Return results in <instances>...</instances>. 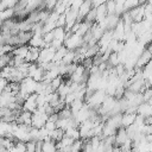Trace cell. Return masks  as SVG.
Returning a JSON list of instances; mask_svg holds the SVG:
<instances>
[{
  "instance_id": "cell-1",
  "label": "cell",
  "mask_w": 152,
  "mask_h": 152,
  "mask_svg": "<svg viewBox=\"0 0 152 152\" xmlns=\"http://www.w3.org/2000/svg\"><path fill=\"white\" fill-rule=\"evenodd\" d=\"M83 44V38L76 33H72L70 31H66L65 39L63 42V45L66 48V50H72L75 51L77 48H80Z\"/></svg>"
},
{
  "instance_id": "cell-2",
  "label": "cell",
  "mask_w": 152,
  "mask_h": 152,
  "mask_svg": "<svg viewBox=\"0 0 152 152\" xmlns=\"http://www.w3.org/2000/svg\"><path fill=\"white\" fill-rule=\"evenodd\" d=\"M151 50H150V44L146 45V48L142 50V52L138 56L134 69H142L148 62H151Z\"/></svg>"
},
{
  "instance_id": "cell-3",
  "label": "cell",
  "mask_w": 152,
  "mask_h": 152,
  "mask_svg": "<svg viewBox=\"0 0 152 152\" xmlns=\"http://www.w3.org/2000/svg\"><path fill=\"white\" fill-rule=\"evenodd\" d=\"M48 120V115L44 112H40L38 109H36L32 113V118H31V126L34 128H42L44 127L45 122Z\"/></svg>"
},
{
  "instance_id": "cell-4",
  "label": "cell",
  "mask_w": 152,
  "mask_h": 152,
  "mask_svg": "<svg viewBox=\"0 0 152 152\" xmlns=\"http://www.w3.org/2000/svg\"><path fill=\"white\" fill-rule=\"evenodd\" d=\"M56 49H53L52 46H45L39 50V55H38V59L37 63H43V62H51L53 58Z\"/></svg>"
},
{
  "instance_id": "cell-5",
  "label": "cell",
  "mask_w": 152,
  "mask_h": 152,
  "mask_svg": "<svg viewBox=\"0 0 152 152\" xmlns=\"http://www.w3.org/2000/svg\"><path fill=\"white\" fill-rule=\"evenodd\" d=\"M36 97H37V94H36V93H33V94L28 95V96H27V97L24 100V102H23V104H21L23 110H27V112L33 113V112L37 109V102H36Z\"/></svg>"
},
{
  "instance_id": "cell-6",
  "label": "cell",
  "mask_w": 152,
  "mask_h": 152,
  "mask_svg": "<svg viewBox=\"0 0 152 152\" xmlns=\"http://www.w3.org/2000/svg\"><path fill=\"white\" fill-rule=\"evenodd\" d=\"M93 8V4H91V0H83L78 7H77V13H78V19L80 20H83V18L86 17V14Z\"/></svg>"
},
{
  "instance_id": "cell-7",
  "label": "cell",
  "mask_w": 152,
  "mask_h": 152,
  "mask_svg": "<svg viewBox=\"0 0 152 152\" xmlns=\"http://www.w3.org/2000/svg\"><path fill=\"white\" fill-rule=\"evenodd\" d=\"M137 114L142 116V118H147L152 115V106L151 102H145L142 101L138 107H137Z\"/></svg>"
},
{
  "instance_id": "cell-8",
  "label": "cell",
  "mask_w": 152,
  "mask_h": 152,
  "mask_svg": "<svg viewBox=\"0 0 152 152\" xmlns=\"http://www.w3.org/2000/svg\"><path fill=\"white\" fill-rule=\"evenodd\" d=\"M127 139V133L125 127H119L114 134V146L120 147Z\"/></svg>"
},
{
  "instance_id": "cell-9",
  "label": "cell",
  "mask_w": 152,
  "mask_h": 152,
  "mask_svg": "<svg viewBox=\"0 0 152 152\" xmlns=\"http://www.w3.org/2000/svg\"><path fill=\"white\" fill-rule=\"evenodd\" d=\"M31 118H32V113L27 112V110H21L15 122L19 125H26V126H31Z\"/></svg>"
},
{
  "instance_id": "cell-10",
  "label": "cell",
  "mask_w": 152,
  "mask_h": 152,
  "mask_svg": "<svg viewBox=\"0 0 152 152\" xmlns=\"http://www.w3.org/2000/svg\"><path fill=\"white\" fill-rule=\"evenodd\" d=\"M135 116H137V113H127V112L121 113V127L126 128L131 126L134 122Z\"/></svg>"
},
{
  "instance_id": "cell-11",
  "label": "cell",
  "mask_w": 152,
  "mask_h": 152,
  "mask_svg": "<svg viewBox=\"0 0 152 152\" xmlns=\"http://www.w3.org/2000/svg\"><path fill=\"white\" fill-rule=\"evenodd\" d=\"M27 44H28V46L37 48V49H42V48L46 46V44L43 39V36H37V34H32V37L30 38Z\"/></svg>"
},
{
  "instance_id": "cell-12",
  "label": "cell",
  "mask_w": 152,
  "mask_h": 152,
  "mask_svg": "<svg viewBox=\"0 0 152 152\" xmlns=\"http://www.w3.org/2000/svg\"><path fill=\"white\" fill-rule=\"evenodd\" d=\"M56 142L53 140H51L50 138H46L45 140L42 141V147H40V152H56Z\"/></svg>"
},
{
  "instance_id": "cell-13",
  "label": "cell",
  "mask_w": 152,
  "mask_h": 152,
  "mask_svg": "<svg viewBox=\"0 0 152 152\" xmlns=\"http://www.w3.org/2000/svg\"><path fill=\"white\" fill-rule=\"evenodd\" d=\"M27 52H28V45L25 44V45H17V46H14L11 53H12V56H18V57H21V58L25 59Z\"/></svg>"
},
{
  "instance_id": "cell-14",
  "label": "cell",
  "mask_w": 152,
  "mask_h": 152,
  "mask_svg": "<svg viewBox=\"0 0 152 152\" xmlns=\"http://www.w3.org/2000/svg\"><path fill=\"white\" fill-rule=\"evenodd\" d=\"M83 104H84V101L83 100H81V99H75L72 102H70L68 106H69V108H70V110H71V113H72V115L74 114H76L82 107H83Z\"/></svg>"
},
{
  "instance_id": "cell-15",
  "label": "cell",
  "mask_w": 152,
  "mask_h": 152,
  "mask_svg": "<svg viewBox=\"0 0 152 152\" xmlns=\"http://www.w3.org/2000/svg\"><path fill=\"white\" fill-rule=\"evenodd\" d=\"M63 135H64V131L61 128H57V127L55 129H52L51 132H49V138L51 140H53L55 142H58L63 138Z\"/></svg>"
},
{
  "instance_id": "cell-16",
  "label": "cell",
  "mask_w": 152,
  "mask_h": 152,
  "mask_svg": "<svg viewBox=\"0 0 152 152\" xmlns=\"http://www.w3.org/2000/svg\"><path fill=\"white\" fill-rule=\"evenodd\" d=\"M52 34H53V39H58L64 42L65 36H66V31L64 27H55L52 30Z\"/></svg>"
},
{
  "instance_id": "cell-17",
  "label": "cell",
  "mask_w": 152,
  "mask_h": 152,
  "mask_svg": "<svg viewBox=\"0 0 152 152\" xmlns=\"http://www.w3.org/2000/svg\"><path fill=\"white\" fill-rule=\"evenodd\" d=\"M65 52H66V48H65L64 45L61 46V48H58V49H56L55 55H53V58H52V62H55V63H59V62L62 61L63 56L65 55Z\"/></svg>"
},
{
  "instance_id": "cell-18",
  "label": "cell",
  "mask_w": 152,
  "mask_h": 152,
  "mask_svg": "<svg viewBox=\"0 0 152 152\" xmlns=\"http://www.w3.org/2000/svg\"><path fill=\"white\" fill-rule=\"evenodd\" d=\"M64 135L66 137H70L71 139L74 140H77L80 139V132H78V128L77 127H69L64 131Z\"/></svg>"
},
{
  "instance_id": "cell-19",
  "label": "cell",
  "mask_w": 152,
  "mask_h": 152,
  "mask_svg": "<svg viewBox=\"0 0 152 152\" xmlns=\"http://www.w3.org/2000/svg\"><path fill=\"white\" fill-rule=\"evenodd\" d=\"M74 58H75V51H72V50H66V52H65V55L63 56V58H62V63L63 64H70V63H72L74 62Z\"/></svg>"
},
{
  "instance_id": "cell-20",
  "label": "cell",
  "mask_w": 152,
  "mask_h": 152,
  "mask_svg": "<svg viewBox=\"0 0 152 152\" xmlns=\"http://www.w3.org/2000/svg\"><path fill=\"white\" fill-rule=\"evenodd\" d=\"M119 63H120V61H119V56H118V53H116V52H112V53L109 55L108 59H107V64H108V66H116Z\"/></svg>"
},
{
  "instance_id": "cell-21",
  "label": "cell",
  "mask_w": 152,
  "mask_h": 152,
  "mask_svg": "<svg viewBox=\"0 0 152 152\" xmlns=\"http://www.w3.org/2000/svg\"><path fill=\"white\" fill-rule=\"evenodd\" d=\"M82 144H83V140L82 139H77L72 142V145L70 146V152H81L82 150Z\"/></svg>"
},
{
  "instance_id": "cell-22",
  "label": "cell",
  "mask_w": 152,
  "mask_h": 152,
  "mask_svg": "<svg viewBox=\"0 0 152 152\" xmlns=\"http://www.w3.org/2000/svg\"><path fill=\"white\" fill-rule=\"evenodd\" d=\"M26 152H37V141L34 140H27L25 142Z\"/></svg>"
},
{
  "instance_id": "cell-23",
  "label": "cell",
  "mask_w": 152,
  "mask_h": 152,
  "mask_svg": "<svg viewBox=\"0 0 152 152\" xmlns=\"http://www.w3.org/2000/svg\"><path fill=\"white\" fill-rule=\"evenodd\" d=\"M62 81H63V80H62V77H61V76H57V77L52 78V80L50 81V83H49V84H50V87L53 89V91H56V89L59 87V84L62 83Z\"/></svg>"
},
{
  "instance_id": "cell-24",
  "label": "cell",
  "mask_w": 152,
  "mask_h": 152,
  "mask_svg": "<svg viewBox=\"0 0 152 152\" xmlns=\"http://www.w3.org/2000/svg\"><path fill=\"white\" fill-rule=\"evenodd\" d=\"M44 127L49 131V132H51L52 129H55L56 128V122H53V121H51V120H46V122H45V125H44Z\"/></svg>"
},
{
  "instance_id": "cell-25",
  "label": "cell",
  "mask_w": 152,
  "mask_h": 152,
  "mask_svg": "<svg viewBox=\"0 0 152 152\" xmlns=\"http://www.w3.org/2000/svg\"><path fill=\"white\" fill-rule=\"evenodd\" d=\"M109 152H121V151H120V148H119V147H116V146H113V148H112Z\"/></svg>"
},
{
  "instance_id": "cell-26",
  "label": "cell",
  "mask_w": 152,
  "mask_h": 152,
  "mask_svg": "<svg viewBox=\"0 0 152 152\" xmlns=\"http://www.w3.org/2000/svg\"><path fill=\"white\" fill-rule=\"evenodd\" d=\"M0 152H8V150H7V148H5L4 146H0Z\"/></svg>"
}]
</instances>
